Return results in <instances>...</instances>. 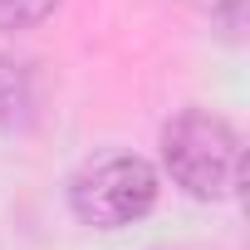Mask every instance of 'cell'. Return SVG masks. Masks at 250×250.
<instances>
[{
	"label": "cell",
	"mask_w": 250,
	"mask_h": 250,
	"mask_svg": "<svg viewBox=\"0 0 250 250\" xmlns=\"http://www.w3.org/2000/svg\"><path fill=\"white\" fill-rule=\"evenodd\" d=\"M59 0H0V30H35L54 15Z\"/></svg>",
	"instance_id": "4"
},
{
	"label": "cell",
	"mask_w": 250,
	"mask_h": 250,
	"mask_svg": "<svg viewBox=\"0 0 250 250\" xmlns=\"http://www.w3.org/2000/svg\"><path fill=\"white\" fill-rule=\"evenodd\" d=\"M157 167L138 152H103L69 177V211L93 230H123L157 206Z\"/></svg>",
	"instance_id": "2"
},
{
	"label": "cell",
	"mask_w": 250,
	"mask_h": 250,
	"mask_svg": "<svg viewBox=\"0 0 250 250\" xmlns=\"http://www.w3.org/2000/svg\"><path fill=\"white\" fill-rule=\"evenodd\" d=\"M162 167L196 201H230L245 187L240 133L206 108H187L162 128Z\"/></svg>",
	"instance_id": "1"
},
{
	"label": "cell",
	"mask_w": 250,
	"mask_h": 250,
	"mask_svg": "<svg viewBox=\"0 0 250 250\" xmlns=\"http://www.w3.org/2000/svg\"><path fill=\"white\" fill-rule=\"evenodd\" d=\"M187 5H196L211 20H226V25H240V15H245V0H187Z\"/></svg>",
	"instance_id": "5"
},
{
	"label": "cell",
	"mask_w": 250,
	"mask_h": 250,
	"mask_svg": "<svg viewBox=\"0 0 250 250\" xmlns=\"http://www.w3.org/2000/svg\"><path fill=\"white\" fill-rule=\"evenodd\" d=\"M40 123V74L20 54H0V133H30Z\"/></svg>",
	"instance_id": "3"
}]
</instances>
